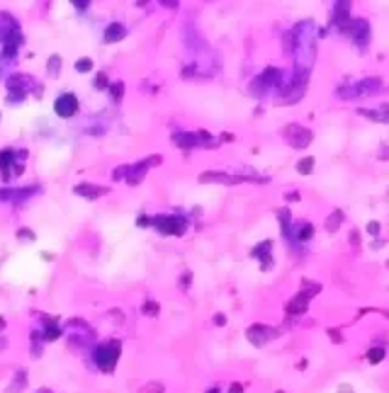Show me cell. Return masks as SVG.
Here are the masks:
<instances>
[{"label": "cell", "mask_w": 389, "mask_h": 393, "mask_svg": "<svg viewBox=\"0 0 389 393\" xmlns=\"http://www.w3.org/2000/svg\"><path fill=\"white\" fill-rule=\"evenodd\" d=\"M15 195H17V190H0V201H10V199H15Z\"/></svg>", "instance_id": "e575fe53"}, {"label": "cell", "mask_w": 389, "mask_h": 393, "mask_svg": "<svg viewBox=\"0 0 389 393\" xmlns=\"http://www.w3.org/2000/svg\"><path fill=\"white\" fill-rule=\"evenodd\" d=\"M88 5H90V2H85V0H80V2H78V0H73V7H80V10H85Z\"/></svg>", "instance_id": "b9f144b4"}, {"label": "cell", "mask_w": 389, "mask_h": 393, "mask_svg": "<svg viewBox=\"0 0 389 393\" xmlns=\"http://www.w3.org/2000/svg\"><path fill=\"white\" fill-rule=\"evenodd\" d=\"M127 37V29H124V24H110L107 27V32H105V42L107 44H115V42H120V39H124Z\"/></svg>", "instance_id": "9a60e30c"}, {"label": "cell", "mask_w": 389, "mask_h": 393, "mask_svg": "<svg viewBox=\"0 0 389 393\" xmlns=\"http://www.w3.org/2000/svg\"><path fill=\"white\" fill-rule=\"evenodd\" d=\"M42 393H49V391H47V389H44V391H42Z\"/></svg>", "instance_id": "7dc6e473"}, {"label": "cell", "mask_w": 389, "mask_h": 393, "mask_svg": "<svg viewBox=\"0 0 389 393\" xmlns=\"http://www.w3.org/2000/svg\"><path fill=\"white\" fill-rule=\"evenodd\" d=\"M360 114H365V117H370V119H377V122H387V107H385V105H382V109H380V112L360 109Z\"/></svg>", "instance_id": "cb8c5ba5"}, {"label": "cell", "mask_w": 389, "mask_h": 393, "mask_svg": "<svg viewBox=\"0 0 389 393\" xmlns=\"http://www.w3.org/2000/svg\"><path fill=\"white\" fill-rule=\"evenodd\" d=\"M20 27H17V20L12 17V15H7V12H0V42H5L12 32H17Z\"/></svg>", "instance_id": "9c48e42d"}, {"label": "cell", "mask_w": 389, "mask_h": 393, "mask_svg": "<svg viewBox=\"0 0 389 393\" xmlns=\"http://www.w3.org/2000/svg\"><path fill=\"white\" fill-rule=\"evenodd\" d=\"M280 221H282V231L290 236V214H287V209L280 211Z\"/></svg>", "instance_id": "d6a6232c"}, {"label": "cell", "mask_w": 389, "mask_h": 393, "mask_svg": "<svg viewBox=\"0 0 389 393\" xmlns=\"http://www.w3.org/2000/svg\"><path fill=\"white\" fill-rule=\"evenodd\" d=\"M340 223H343V211L336 209V211L326 218V231H328V233H336V231L340 228Z\"/></svg>", "instance_id": "e0dca14e"}, {"label": "cell", "mask_w": 389, "mask_h": 393, "mask_svg": "<svg viewBox=\"0 0 389 393\" xmlns=\"http://www.w3.org/2000/svg\"><path fill=\"white\" fill-rule=\"evenodd\" d=\"M161 391H163V386H161V384H156V381H151L148 386H144L139 393H161Z\"/></svg>", "instance_id": "836d02e7"}, {"label": "cell", "mask_w": 389, "mask_h": 393, "mask_svg": "<svg viewBox=\"0 0 389 393\" xmlns=\"http://www.w3.org/2000/svg\"><path fill=\"white\" fill-rule=\"evenodd\" d=\"M348 32H350V37L355 39L358 46H365L370 42V22L367 20H353L348 24Z\"/></svg>", "instance_id": "52a82bcc"}, {"label": "cell", "mask_w": 389, "mask_h": 393, "mask_svg": "<svg viewBox=\"0 0 389 393\" xmlns=\"http://www.w3.org/2000/svg\"><path fill=\"white\" fill-rule=\"evenodd\" d=\"M54 112H56L59 117H64V119H71V117L78 112V97H75L73 92L59 95L56 102H54Z\"/></svg>", "instance_id": "277c9868"}, {"label": "cell", "mask_w": 389, "mask_h": 393, "mask_svg": "<svg viewBox=\"0 0 389 393\" xmlns=\"http://www.w3.org/2000/svg\"><path fill=\"white\" fill-rule=\"evenodd\" d=\"M153 226L163 233V236H183L188 231V223L183 216H156Z\"/></svg>", "instance_id": "7a4b0ae2"}, {"label": "cell", "mask_w": 389, "mask_h": 393, "mask_svg": "<svg viewBox=\"0 0 389 393\" xmlns=\"http://www.w3.org/2000/svg\"><path fill=\"white\" fill-rule=\"evenodd\" d=\"M246 337H248V342L251 345H256V347H260V345H265L267 340H272L275 337V330L267 326H263V323H253V326L246 330Z\"/></svg>", "instance_id": "8992f818"}, {"label": "cell", "mask_w": 389, "mask_h": 393, "mask_svg": "<svg viewBox=\"0 0 389 393\" xmlns=\"http://www.w3.org/2000/svg\"><path fill=\"white\" fill-rule=\"evenodd\" d=\"M229 393H243V386H241V384H231V386H229Z\"/></svg>", "instance_id": "60d3db41"}, {"label": "cell", "mask_w": 389, "mask_h": 393, "mask_svg": "<svg viewBox=\"0 0 389 393\" xmlns=\"http://www.w3.org/2000/svg\"><path fill=\"white\" fill-rule=\"evenodd\" d=\"M12 158H15V151H2V153H0V170H2V177H5V180H10L7 168H10Z\"/></svg>", "instance_id": "d6986e66"}, {"label": "cell", "mask_w": 389, "mask_h": 393, "mask_svg": "<svg viewBox=\"0 0 389 393\" xmlns=\"http://www.w3.org/2000/svg\"><path fill=\"white\" fill-rule=\"evenodd\" d=\"M59 337V326L54 321H47V340H56Z\"/></svg>", "instance_id": "f546056e"}, {"label": "cell", "mask_w": 389, "mask_h": 393, "mask_svg": "<svg viewBox=\"0 0 389 393\" xmlns=\"http://www.w3.org/2000/svg\"><path fill=\"white\" fill-rule=\"evenodd\" d=\"M17 238H20V240H27V243H34V233H32L29 228H20V231H17Z\"/></svg>", "instance_id": "4dcf8cb0"}, {"label": "cell", "mask_w": 389, "mask_h": 393, "mask_svg": "<svg viewBox=\"0 0 389 393\" xmlns=\"http://www.w3.org/2000/svg\"><path fill=\"white\" fill-rule=\"evenodd\" d=\"M173 143L180 146V148H194V146H199L194 133H173Z\"/></svg>", "instance_id": "2e32d148"}, {"label": "cell", "mask_w": 389, "mask_h": 393, "mask_svg": "<svg viewBox=\"0 0 389 393\" xmlns=\"http://www.w3.org/2000/svg\"><path fill=\"white\" fill-rule=\"evenodd\" d=\"M151 165L144 160V163H139V165H127V182L129 185H139L141 180H144V175H146V170H148Z\"/></svg>", "instance_id": "8fae6325"}, {"label": "cell", "mask_w": 389, "mask_h": 393, "mask_svg": "<svg viewBox=\"0 0 389 393\" xmlns=\"http://www.w3.org/2000/svg\"><path fill=\"white\" fill-rule=\"evenodd\" d=\"M348 2H336V10H333V24H338V27H343V29H348V24H350V20H348Z\"/></svg>", "instance_id": "7c38bea8"}, {"label": "cell", "mask_w": 389, "mask_h": 393, "mask_svg": "<svg viewBox=\"0 0 389 393\" xmlns=\"http://www.w3.org/2000/svg\"><path fill=\"white\" fill-rule=\"evenodd\" d=\"M239 182H243V177H234L219 170H207L199 175V185H239Z\"/></svg>", "instance_id": "5b68a950"}, {"label": "cell", "mask_w": 389, "mask_h": 393, "mask_svg": "<svg viewBox=\"0 0 389 393\" xmlns=\"http://www.w3.org/2000/svg\"><path fill=\"white\" fill-rule=\"evenodd\" d=\"M285 199H287V201H297V199H299V195H297V192H290Z\"/></svg>", "instance_id": "7bdbcfd3"}, {"label": "cell", "mask_w": 389, "mask_h": 393, "mask_svg": "<svg viewBox=\"0 0 389 393\" xmlns=\"http://www.w3.org/2000/svg\"><path fill=\"white\" fill-rule=\"evenodd\" d=\"M285 138H287V143H290L292 148H307V146L312 143V131L299 127V124H290V127L285 129Z\"/></svg>", "instance_id": "3957f363"}, {"label": "cell", "mask_w": 389, "mask_h": 393, "mask_svg": "<svg viewBox=\"0 0 389 393\" xmlns=\"http://www.w3.org/2000/svg\"><path fill=\"white\" fill-rule=\"evenodd\" d=\"M348 240H350V243H353V245L358 248V245H360V233H358V231H350V236H348Z\"/></svg>", "instance_id": "8d00e7d4"}, {"label": "cell", "mask_w": 389, "mask_h": 393, "mask_svg": "<svg viewBox=\"0 0 389 393\" xmlns=\"http://www.w3.org/2000/svg\"><path fill=\"white\" fill-rule=\"evenodd\" d=\"M110 95H112V100H115V102H120V100L124 97V83H122V80L112 83V85H110Z\"/></svg>", "instance_id": "603a6c76"}, {"label": "cell", "mask_w": 389, "mask_h": 393, "mask_svg": "<svg viewBox=\"0 0 389 393\" xmlns=\"http://www.w3.org/2000/svg\"><path fill=\"white\" fill-rule=\"evenodd\" d=\"M367 233H370V236H377V233H380V223H377V221L367 223Z\"/></svg>", "instance_id": "d590c367"}, {"label": "cell", "mask_w": 389, "mask_h": 393, "mask_svg": "<svg viewBox=\"0 0 389 393\" xmlns=\"http://www.w3.org/2000/svg\"><path fill=\"white\" fill-rule=\"evenodd\" d=\"M124 175H127V165H124V168H117V170L112 173V177H115V180H120V177H124Z\"/></svg>", "instance_id": "f35d334b"}, {"label": "cell", "mask_w": 389, "mask_h": 393, "mask_svg": "<svg viewBox=\"0 0 389 393\" xmlns=\"http://www.w3.org/2000/svg\"><path fill=\"white\" fill-rule=\"evenodd\" d=\"M307 308H309V299L302 296V294H297L292 301H287V313H290V316H299V313H304Z\"/></svg>", "instance_id": "4fadbf2b"}, {"label": "cell", "mask_w": 389, "mask_h": 393, "mask_svg": "<svg viewBox=\"0 0 389 393\" xmlns=\"http://www.w3.org/2000/svg\"><path fill=\"white\" fill-rule=\"evenodd\" d=\"M380 85H382V80H380V78H370V80L358 83V85H355L358 90H353V92H338V95H340V97H360V95H372V92H377V90H380Z\"/></svg>", "instance_id": "ba28073f"}, {"label": "cell", "mask_w": 389, "mask_h": 393, "mask_svg": "<svg viewBox=\"0 0 389 393\" xmlns=\"http://www.w3.org/2000/svg\"><path fill=\"white\" fill-rule=\"evenodd\" d=\"M78 196H85V199H97V196H102L107 190L105 187H97V185H90V182H83V185H75V190H73Z\"/></svg>", "instance_id": "30bf717a"}, {"label": "cell", "mask_w": 389, "mask_h": 393, "mask_svg": "<svg viewBox=\"0 0 389 393\" xmlns=\"http://www.w3.org/2000/svg\"><path fill=\"white\" fill-rule=\"evenodd\" d=\"M314 236V226L312 223H299V231H297V240H309Z\"/></svg>", "instance_id": "44dd1931"}, {"label": "cell", "mask_w": 389, "mask_h": 393, "mask_svg": "<svg viewBox=\"0 0 389 393\" xmlns=\"http://www.w3.org/2000/svg\"><path fill=\"white\" fill-rule=\"evenodd\" d=\"M93 68V61L90 59H80V61H75V70H80V73H88Z\"/></svg>", "instance_id": "1f68e13d"}, {"label": "cell", "mask_w": 389, "mask_h": 393, "mask_svg": "<svg viewBox=\"0 0 389 393\" xmlns=\"http://www.w3.org/2000/svg\"><path fill=\"white\" fill-rule=\"evenodd\" d=\"M199 141H202L204 148H214V146H217V141H214L207 131H199V133H197V143H199Z\"/></svg>", "instance_id": "f1b7e54d"}, {"label": "cell", "mask_w": 389, "mask_h": 393, "mask_svg": "<svg viewBox=\"0 0 389 393\" xmlns=\"http://www.w3.org/2000/svg\"><path fill=\"white\" fill-rule=\"evenodd\" d=\"M93 87H95V90H107V87H110L107 73H97V75H95V80H93Z\"/></svg>", "instance_id": "484cf974"}, {"label": "cell", "mask_w": 389, "mask_h": 393, "mask_svg": "<svg viewBox=\"0 0 389 393\" xmlns=\"http://www.w3.org/2000/svg\"><path fill=\"white\" fill-rule=\"evenodd\" d=\"M139 226H141V228H144V226H148V218H146V216H141V218H139Z\"/></svg>", "instance_id": "ee69618b"}, {"label": "cell", "mask_w": 389, "mask_h": 393, "mask_svg": "<svg viewBox=\"0 0 389 393\" xmlns=\"http://www.w3.org/2000/svg\"><path fill=\"white\" fill-rule=\"evenodd\" d=\"M385 359V347H372L370 352H367V362L370 364H380Z\"/></svg>", "instance_id": "d4e9b609"}, {"label": "cell", "mask_w": 389, "mask_h": 393, "mask_svg": "<svg viewBox=\"0 0 389 393\" xmlns=\"http://www.w3.org/2000/svg\"><path fill=\"white\" fill-rule=\"evenodd\" d=\"M214 323H217V326H226V316H224V313H217V316H214Z\"/></svg>", "instance_id": "ab89813d"}, {"label": "cell", "mask_w": 389, "mask_h": 393, "mask_svg": "<svg viewBox=\"0 0 389 393\" xmlns=\"http://www.w3.org/2000/svg\"><path fill=\"white\" fill-rule=\"evenodd\" d=\"M17 44H20V29H17V32H12V34L5 39V54H7V56H12V54L17 51Z\"/></svg>", "instance_id": "ffe728a7"}, {"label": "cell", "mask_w": 389, "mask_h": 393, "mask_svg": "<svg viewBox=\"0 0 389 393\" xmlns=\"http://www.w3.org/2000/svg\"><path fill=\"white\" fill-rule=\"evenodd\" d=\"M270 248H272V240H263L258 248H253V255L263 260V269H265V272L270 269V262H272V258L267 255V250H270Z\"/></svg>", "instance_id": "5bb4252c"}, {"label": "cell", "mask_w": 389, "mask_h": 393, "mask_svg": "<svg viewBox=\"0 0 389 393\" xmlns=\"http://www.w3.org/2000/svg\"><path fill=\"white\" fill-rule=\"evenodd\" d=\"M141 311H144V316H158V311H161V306H158L156 301H144V306H141Z\"/></svg>", "instance_id": "83f0119b"}, {"label": "cell", "mask_w": 389, "mask_h": 393, "mask_svg": "<svg viewBox=\"0 0 389 393\" xmlns=\"http://www.w3.org/2000/svg\"><path fill=\"white\" fill-rule=\"evenodd\" d=\"M297 170H299V175H309V173L314 170V158H302L299 165H297Z\"/></svg>", "instance_id": "4316f807"}, {"label": "cell", "mask_w": 389, "mask_h": 393, "mask_svg": "<svg viewBox=\"0 0 389 393\" xmlns=\"http://www.w3.org/2000/svg\"><path fill=\"white\" fill-rule=\"evenodd\" d=\"M2 328H5V318H0V330H2Z\"/></svg>", "instance_id": "bcb514c9"}, {"label": "cell", "mask_w": 389, "mask_h": 393, "mask_svg": "<svg viewBox=\"0 0 389 393\" xmlns=\"http://www.w3.org/2000/svg\"><path fill=\"white\" fill-rule=\"evenodd\" d=\"M47 73H49L51 78H56V75L61 73V56H51V59H49V64H47Z\"/></svg>", "instance_id": "7402d4cb"}, {"label": "cell", "mask_w": 389, "mask_h": 393, "mask_svg": "<svg viewBox=\"0 0 389 393\" xmlns=\"http://www.w3.org/2000/svg\"><path fill=\"white\" fill-rule=\"evenodd\" d=\"M207 393H221V391H219V389L214 386V389H209V391H207Z\"/></svg>", "instance_id": "f6af8a7d"}, {"label": "cell", "mask_w": 389, "mask_h": 393, "mask_svg": "<svg viewBox=\"0 0 389 393\" xmlns=\"http://www.w3.org/2000/svg\"><path fill=\"white\" fill-rule=\"evenodd\" d=\"M328 337H333V342H343V335L338 330H331V328H328Z\"/></svg>", "instance_id": "74e56055"}, {"label": "cell", "mask_w": 389, "mask_h": 393, "mask_svg": "<svg viewBox=\"0 0 389 393\" xmlns=\"http://www.w3.org/2000/svg\"><path fill=\"white\" fill-rule=\"evenodd\" d=\"M120 352H122V342L120 340H107V342L95 347V364L102 371H112L117 359H120Z\"/></svg>", "instance_id": "6da1fadb"}, {"label": "cell", "mask_w": 389, "mask_h": 393, "mask_svg": "<svg viewBox=\"0 0 389 393\" xmlns=\"http://www.w3.org/2000/svg\"><path fill=\"white\" fill-rule=\"evenodd\" d=\"M319 291H321V284H319V282H309V279H304V282H302V291H299L302 296L312 299V296H314V294H319Z\"/></svg>", "instance_id": "ac0fdd59"}]
</instances>
